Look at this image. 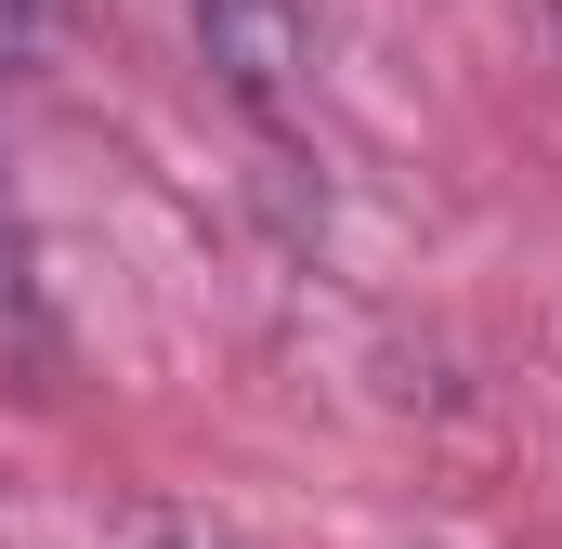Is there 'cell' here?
Returning a JSON list of instances; mask_svg holds the SVG:
<instances>
[{"instance_id": "obj_3", "label": "cell", "mask_w": 562, "mask_h": 549, "mask_svg": "<svg viewBox=\"0 0 562 549\" xmlns=\"http://www.w3.org/2000/svg\"><path fill=\"white\" fill-rule=\"evenodd\" d=\"M26 26H40V0H0V53H26Z\"/></svg>"}, {"instance_id": "obj_4", "label": "cell", "mask_w": 562, "mask_h": 549, "mask_svg": "<svg viewBox=\"0 0 562 549\" xmlns=\"http://www.w3.org/2000/svg\"><path fill=\"white\" fill-rule=\"evenodd\" d=\"M132 549H210V537H132Z\"/></svg>"}, {"instance_id": "obj_1", "label": "cell", "mask_w": 562, "mask_h": 549, "mask_svg": "<svg viewBox=\"0 0 562 549\" xmlns=\"http://www.w3.org/2000/svg\"><path fill=\"white\" fill-rule=\"evenodd\" d=\"M183 13H196L210 79H223L249 119H288V105H301V66H314V13H301V0H183Z\"/></svg>"}, {"instance_id": "obj_2", "label": "cell", "mask_w": 562, "mask_h": 549, "mask_svg": "<svg viewBox=\"0 0 562 549\" xmlns=\"http://www.w3.org/2000/svg\"><path fill=\"white\" fill-rule=\"evenodd\" d=\"M0 354H53V301H40V236L0 183Z\"/></svg>"}]
</instances>
